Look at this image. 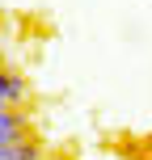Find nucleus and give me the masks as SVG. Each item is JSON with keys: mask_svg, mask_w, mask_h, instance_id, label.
<instances>
[{"mask_svg": "<svg viewBox=\"0 0 152 160\" xmlns=\"http://www.w3.org/2000/svg\"><path fill=\"white\" fill-rule=\"evenodd\" d=\"M0 68H4V55H0Z\"/></svg>", "mask_w": 152, "mask_h": 160, "instance_id": "3", "label": "nucleus"}, {"mask_svg": "<svg viewBox=\"0 0 152 160\" xmlns=\"http://www.w3.org/2000/svg\"><path fill=\"white\" fill-rule=\"evenodd\" d=\"M0 160H42V143L25 135V139H17V143L0 148Z\"/></svg>", "mask_w": 152, "mask_h": 160, "instance_id": "2", "label": "nucleus"}, {"mask_svg": "<svg viewBox=\"0 0 152 160\" xmlns=\"http://www.w3.org/2000/svg\"><path fill=\"white\" fill-rule=\"evenodd\" d=\"M25 97H30L25 76H17V72H8V68H0V110H17V105H25Z\"/></svg>", "mask_w": 152, "mask_h": 160, "instance_id": "1", "label": "nucleus"}]
</instances>
